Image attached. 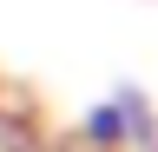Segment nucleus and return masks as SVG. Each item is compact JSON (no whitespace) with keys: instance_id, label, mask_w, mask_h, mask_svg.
<instances>
[{"instance_id":"obj_1","label":"nucleus","mask_w":158,"mask_h":152,"mask_svg":"<svg viewBox=\"0 0 158 152\" xmlns=\"http://www.w3.org/2000/svg\"><path fill=\"white\" fill-rule=\"evenodd\" d=\"M86 139H92L99 152L152 139V106H145V93H138V86H118L112 99H99V106L86 112Z\"/></svg>"}]
</instances>
